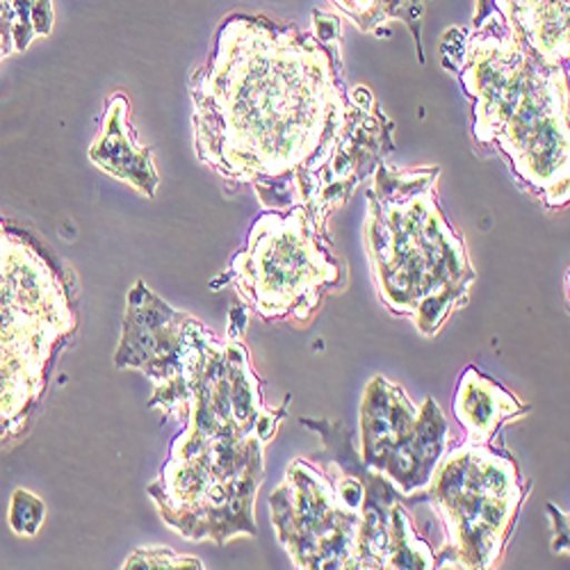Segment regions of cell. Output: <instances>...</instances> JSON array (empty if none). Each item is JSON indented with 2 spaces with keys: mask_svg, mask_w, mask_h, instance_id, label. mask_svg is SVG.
Masks as SVG:
<instances>
[{
  "mask_svg": "<svg viewBox=\"0 0 570 570\" xmlns=\"http://www.w3.org/2000/svg\"><path fill=\"white\" fill-rule=\"evenodd\" d=\"M313 32L235 14L189 80L197 158L254 183L261 206L313 163L350 110V89Z\"/></svg>",
  "mask_w": 570,
  "mask_h": 570,
  "instance_id": "6da1fadb",
  "label": "cell"
},
{
  "mask_svg": "<svg viewBox=\"0 0 570 570\" xmlns=\"http://www.w3.org/2000/svg\"><path fill=\"white\" fill-rule=\"evenodd\" d=\"M245 308L233 306L226 341H215L180 409L183 432L147 493L187 541L226 546L256 537L254 507L265 480V448L288 413L263 400L245 347Z\"/></svg>",
  "mask_w": 570,
  "mask_h": 570,
  "instance_id": "7a4b0ae2",
  "label": "cell"
},
{
  "mask_svg": "<svg viewBox=\"0 0 570 570\" xmlns=\"http://www.w3.org/2000/svg\"><path fill=\"white\" fill-rule=\"evenodd\" d=\"M336 448L341 456L293 459L269 495L272 528L295 568H436L402 493L363 463L350 439Z\"/></svg>",
  "mask_w": 570,
  "mask_h": 570,
  "instance_id": "3957f363",
  "label": "cell"
},
{
  "mask_svg": "<svg viewBox=\"0 0 570 570\" xmlns=\"http://www.w3.org/2000/svg\"><path fill=\"white\" fill-rule=\"evenodd\" d=\"M456 73L472 104L474 139L495 147L539 202L568 206L566 67L541 58L491 0H478Z\"/></svg>",
  "mask_w": 570,
  "mask_h": 570,
  "instance_id": "277c9868",
  "label": "cell"
},
{
  "mask_svg": "<svg viewBox=\"0 0 570 570\" xmlns=\"http://www.w3.org/2000/svg\"><path fill=\"white\" fill-rule=\"evenodd\" d=\"M441 167L379 163L365 202V254L384 306L434 338L470 302L478 274L436 202Z\"/></svg>",
  "mask_w": 570,
  "mask_h": 570,
  "instance_id": "5b68a950",
  "label": "cell"
},
{
  "mask_svg": "<svg viewBox=\"0 0 570 570\" xmlns=\"http://www.w3.org/2000/svg\"><path fill=\"white\" fill-rule=\"evenodd\" d=\"M73 331L76 304L58 263L0 219V443L26 432Z\"/></svg>",
  "mask_w": 570,
  "mask_h": 570,
  "instance_id": "8992f818",
  "label": "cell"
},
{
  "mask_svg": "<svg viewBox=\"0 0 570 570\" xmlns=\"http://www.w3.org/2000/svg\"><path fill=\"white\" fill-rule=\"evenodd\" d=\"M441 520L436 568H498L530 482L502 445L463 441L445 452L422 491Z\"/></svg>",
  "mask_w": 570,
  "mask_h": 570,
  "instance_id": "52a82bcc",
  "label": "cell"
},
{
  "mask_svg": "<svg viewBox=\"0 0 570 570\" xmlns=\"http://www.w3.org/2000/svg\"><path fill=\"white\" fill-rule=\"evenodd\" d=\"M226 285L265 322L306 326L328 291H345L347 274L328 252L326 235L315 228L302 206H295L267 210L256 219L247 247L235 254L210 288Z\"/></svg>",
  "mask_w": 570,
  "mask_h": 570,
  "instance_id": "ba28073f",
  "label": "cell"
},
{
  "mask_svg": "<svg viewBox=\"0 0 570 570\" xmlns=\"http://www.w3.org/2000/svg\"><path fill=\"white\" fill-rule=\"evenodd\" d=\"M215 341L204 322L176 311L145 281H137L128 293L115 365L145 374L154 384L149 406L178 420Z\"/></svg>",
  "mask_w": 570,
  "mask_h": 570,
  "instance_id": "9c48e42d",
  "label": "cell"
},
{
  "mask_svg": "<svg viewBox=\"0 0 570 570\" xmlns=\"http://www.w3.org/2000/svg\"><path fill=\"white\" fill-rule=\"evenodd\" d=\"M450 424L443 409L426 397L415 404L409 393L376 374L361 402V459L402 493L413 498L432 480L448 452Z\"/></svg>",
  "mask_w": 570,
  "mask_h": 570,
  "instance_id": "30bf717a",
  "label": "cell"
},
{
  "mask_svg": "<svg viewBox=\"0 0 570 570\" xmlns=\"http://www.w3.org/2000/svg\"><path fill=\"white\" fill-rule=\"evenodd\" d=\"M389 154H393V121L379 110L365 85H354L341 128L331 135L322 154L281 189L269 210L302 206L315 228L326 235L328 215L356 193Z\"/></svg>",
  "mask_w": 570,
  "mask_h": 570,
  "instance_id": "8fae6325",
  "label": "cell"
},
{
  "mask_svg": "<svg viewBox=\"0 0 570 570\" xmlns=\"http://www.w3.org/2000/svg\"><path fill=\"white\" fill-rule=\"evenodd\" d=\"M89 160L117 180L128 183L137 195L154 199L160 176L154 165V151L137 145L130 126V106L117 94L108 101L101 132L89 147Z\"/></svg>",
  "mask_w": 570,
  "mask_h": 570,
  "instance_id": "7c38bea8",
  "label": "cell"
},
{
  "mask_svg": "<svg viewBox=\"0 0 570 570\" xmlns=\"http://www.w3.org/2000/svg\"><path fill=\"white\" fill-rule=\"evenodd\" d=\"M530 411L532 409L525 402H520L487 374L474 367L463 372L454 395V413L468 441L489 443L495 439L502 424L528 415Z\"/></svg>",
  "mask_w": 570,
  "mask_h": 570,
  "instance_id": "4fadbf2b",
  "label": "cell"
},
{
  "mask_svg": "<svg viewBox=\"0 0 570 570\" xmlns=\"http://www.w3.org/2000/svg\"><path fill=\"white\" fill-rule=\"evenodd\" d=\"M491 3L541 58L568 67V0H491Z\"/></svg>",
  "mask_w": 570,
  "mask_h": 570,
  "instance_id": "5bb4252c",
  "label": "cell"
},
{
  "mask_svg": "<svg viewBox=\"0 0 570 570\" xmlns=\"http://www.w3.org/2000/svg\"><path fill=\"white\" fill-rule=\"evenodd\" d=\"M51 0H0V62L23 53L37 37L51 35Z\"/></svg>",
  "mask_w": 570,
  "mask_h": 570,
  "instance_id": "9a60e30c",
  "label": "cell"
},
{
  "mask_svg": "<svg viewBox=\"0 0 570 570\" xmlns=\"http://www.w3.org/2000/svg\"><path fill=\"white\" fill-rule=\"evenodd\" d=\"M343 14L350 17V21L361 30V32H376L379 26H384L389 21H404L417 46V58H422V46H420V23L424 17L426 0H331Z\"/></svg>",
  "mask_w": 570,
  "mask_h": 570,
  "instance_id": "2e32d148",
  "label": "cell"
},
{
  "mask_svg": "<svg viewBox=\"0 0 570 570\" xmlns=\"http://www.w3.org/2000/svg\"><path fill=\"white\" fill-rule=\"evenodd\" d=\"M10 528L19 537H37L43 520H46V504L41 498L26 489H17L10 500Z\"/></svg>",
  "mask_w": 570,
  "mask_h": 570,
  "instance_id": "e0dca14e",
  "label": "cell"
},
{
  "mask_svg": "<svg viewBox=\"0 0 570 570\" xmlns=\"http://www.w3.org/2000/svg\"><path fill=\"white\" fill-rule=\"evenodd\" d=\"M126 570H135V568H145V570H156V568H167V570H174V568H193V570H204V561L193 557V554H178L169 548H160V546H154V548H137L126 561L124 566Z\"/></svg>",
  "mask_w": 570,
  "mask_h": 570,
  "instance_id": "ac0fdd59",
  "label": "cell"
},
{
  "mask_svg": "<svg viewBox=\"0 0 570 570\" xmlns=\"http://www.w3.org/2000/svg\"><path fill=\"white\" fill-rule=\"evenodd\" d=\"M313 37L324 46L328 56L334 58L338 67H343V49H341V19L326 14L322 10L313 12Z\"/></svg>",
  "mask_w": 570,
  "mask_h": 570,
  "instance_id": "d6986e66",
  "label": "cell"
}]
</instances>
